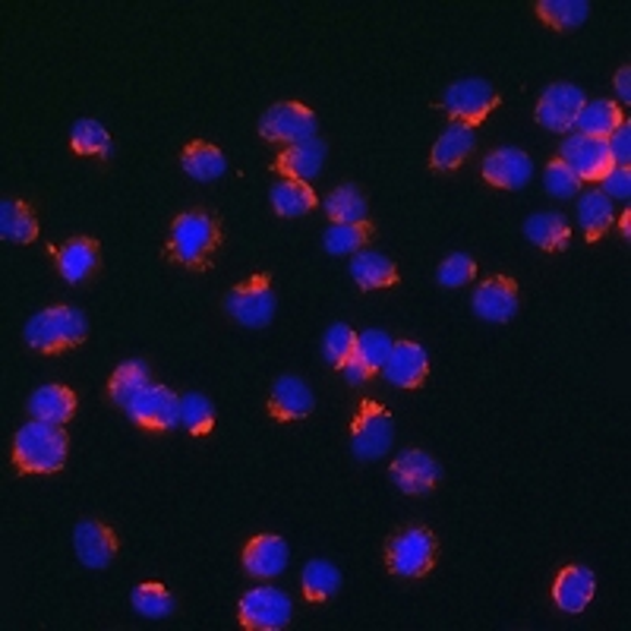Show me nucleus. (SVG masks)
Wrapping results in <instances>:
<instances>
[{
	"label": "nucleus",
	"mask_w": 631,
	"mask_h": 631,
	"mask_svg": "<svg viewBox=\"0 0 631 631\" xmlns=\"http://www.w3.org/2000/svg\"><path fill=\"white\" fill-rule=\"evenodd\" d=\"M221 243V228L218 218L203 209H190L174 218L171 225V241H168V256L181 263L186 269H206Z\"/></svg>",
	"instance_id": "obj_1"
},
{
	"label": "nucleus",
	"mask_w": 631,
	"mask_h": 631,
	"mask_svg": "<svg viewBox=\"0 0 631 631\" xmlns=\"http://www.w3.org/2000/svg\"><path fill=\"white\" fill-rule=\"evenodd\" d=\"M66 433L58 423L32 421L13 439V464L23 474H54L66 464Z\"/></svg>",
	"instance_id": "obj_2"
},
{
	"label": "nucleus",
	"mask_w": 631,
	"mask_h": 631,
	"mask_svg": "<svg viewBox=\"0 0 631 631\" xmlns=\"http://www.w3.org/2000/svg\"><path fill=\"white\" fill-rule=\"evenodd\" d=\"M86 316L76 306H48L38 316H32L26 326V341L38 354H61L86 338Z\"/></svg>",
	"instance_id": "obj_3"
},
{
	"label": "nucleus",
	"mask_w": 631,
	"mask_h": 631,
	"mask_svg": "<svg viewBox=\"0 0 631 631\" xmlns=\"http://www.w3.org/2000/svg\"><path fill=\"white\" fill-rule=\"evenodd\" d=\"M225 310L234 323H241L246 329H266L275 316V294H271L269 275H253L243 284H238L225 298Z\"/></svg>",
	"instance_id": "obj_4"
},
{
	"label": "nucleus",
	"mask_w": 631,
	"mask_h": 631,
	"mask_svg": "<svg viewBox=\"0 0 631 631\" xmlns=\"http://www.w3.org/2000/svg\"><path fill=\"white\" fill-rule=\"evenodd\" d=\"M389 569L401 578H423L436 562V537L426 527H404L386 549Z\"/></svg>",
	"instance_id": "obj_5"
},
{
	"label": "nucleus",
	"mask_w": 631,
	"mask_h": 631,
	"mask_svg": "<svg viewBox=\"0 0 631 631\" xmlns=\"http://www.w3.org/2000/svg\"><path fill=\"white\" fill-rule=\"evenodd\" d=\"M351 442H354V454L363 461H376L389 454L395 442V423L389 411L376 401H363L351 426Z\"/></svg>",
	"instance_id": "obj_6"
},
{
	"label": "nucleus",
	"mask_w": 631,
	"mask_h": 631,
	"mask_svg": "<svg viewBox=\"0 0 631 631\" xmlns=\"http://www.w3.org/2000/svg\"><path fill=\"white\" fill-rule=\"evenodd\" d=\"M294 603L278 587H256L243 594L241 626L250 631H278L291 626Z\"/></svg>",
	"instance_id": "obj_7"
},
{
	"label": "nucleus",
	"mask_w": 631,
	"mask_h": 631,
	"mask_svg": "<svg viewBox=\"0 0 631 631\" xmlns=\"http://www.w3.org/2000/svg\"><path fill=\"white\" fill-rule=\"evenodd\" d=\"M259 136L271 143H306L316 139V114L298 101H278L259 121Z\"/></svg>",
	"instance_id": "obj_8"
},
{
	"label": "nucleus",
	"mask_w": 631,
	"mask_h": 631,
	"mask_svg": "<svg viewBox=\"0 0 631 631\" xmlns=\"http://www.w3.org/2000/svg\"><path fill=\"white\" fill-rule=\"evenodd\" d=\"M442 108L451 114L454 123H468L477 126L486 121V114H493V108H499V95L486 83V80H461L446 92Z\"/></svg>",
	"instance_id": "obj_9"
},
{
	"label": "nucleus",
	"mask_w": 631,
	"mask_h": 631,
	"mask_svg": "<svg viewBox=\"0 0 631 631\" xmlns=\"http://www.w3.org/2000/svg\"><path fill=\"white\" fill-rule=\"evenodd\" d=\"M562 161L574 171L578 181H603L616 168L606 139H591L581 133H574L562 143Z\"/></svg>",
	"instance_id": "obj_10"
},
{
	"label": "nucleus",
	"mask_w": 631,
	"mask_h": 631,
	"mask_svg": "<svg viewBox=\"0 0 631 631\" xmlns=\"http://www.w3.org/2000/svg\"><path fill=\"white\" fill-rule=\"evenodd\" d=\"M126 414L146 429H171L181 423V398L165 386H146L130 401Z\"/></svg>",
	"instance_id": "obj_11"
},
{
	"label": "nucleus",
	"mask_w": 631,
	"mask_h": 631,
	"mask_svg": "<svg viewBox=\"0 0 631 631\" xmlns=\"http://www.w3.org/2000/svg\"><path fill=\"white\" fill-rule=\"evenodd\" d=\"M439 477H442V468L429 451L408 449L391 461V483L408 496L429 493L439 483Z\"/></svg>",
	"instance_id": "obj_12"
},
{
	"label": "nucleus",
	"mask_w": 631,
	"mask_h": 631,
	"mask_svg": "<svg viewBox=\"0 0 631 631\" xmlns=\"http://www.w3.org/2000/svg\"><path fill=\"white\" fill-rule=\"evenodd\" d=\"M581 108H584V92L571 83H556L543 92L541 105H537V123H543L553 133H569Z\"/></svg>",
	"instance_id": "obj_13"
},
{
	"label": "nucleus",
	"mask_w": 631,
	"mask_h": 631,
	"mask_svg": "<svg viewBox=\"0 0 631 631\" xmlns=\"http://www.w3.org/2000/svg\"><path fill=\"white\" fill-rule=\"evenodd\" d=\"M73 546H76V556L86 569H108V562L118 556V537L111 527H105L101 521L86 518L76 524L73 531Z\"/></svg>",
	"instance_id": "obj_14"
},
{
	"label": "nucleus",
	"mask_w": 631,
	"mask_h": 631,
	"mask_svg": "<svg viewBox=\"0 0 631 631\" xmlns=\"http://www.w3.org/2000/svg\"><path fill=\"white\" fill-rule=\"evenodd\" d=\"M534 178V161L527 158V151L521 149H496L486 155L483 161V181L499 186V190H518Z\"/></svg>",
	"instance_id": "obj_15"
},
{
	"label": "nucleus",
	"mask_w": 631,
	"mask_h": 631,
	"mask_svg": "<svg viewBox=\"0 0 631 631\" xmlns=\"http://www.w3.org/2000/svg\"><path fill=\"white\" fill-rule=\"evenodd\" d=\"M386 376L398 389H421L429 373V361L417 341H395L389 361H386Z\"/></svg>",
	"instance_id": "obj_16"
},
{
	"label": "nucleus",
	"mask_w": 631,
	"mask_h": 631,
	"mask_svg": "<svg viewBox=\"0 0 631 631\" xmlns=\"http://www.w3.org/2000/svg\"><path fill=\"white\" fill-rule=\"evenodd\" d=\"M474 313L486 323H509L518 313V284L506 275H493L474 291Z\"/></svg>",
	"instance_id": "obj_17"
},
{
	"label": "nucleus",
	"mask_w": 631,
	"mask_h": 631,
	"mask_svg": "<svg viewBox=\"0 0 631 631\" xmlns=\"http://www.w3.org/2000/svg\"><path fill=\"white\" fill-rule=\"evenodd\" d=\"M316 408L313 391L303 383L301 376H281L275 379L269 395V414L275 421H303Z\"/></svg>",
	"instance_id": "obj_18"
},
{
	"label": "nucleus",
	"mask_w": 631,
	"mask_h": 631,
	"mask_svg": "<svg viewBox=\"0 0 631 631\" xmlns=\"http://www.w3.org/2000/svg\"><path fill=\"white\" fill-rule=\"evenodd\" d=\"M594 594H597V578H594V571L584 569V566L562 569L559 578H556V584H553V600L566 612L587 609V603L594 600Z\"/></svg>",
	"instance_id": "obj_19"
},
{
	"label": "nucleus",
	"mask_w": 631,
	"mask_h": 631,
	"mask_svg": "<svg viewBox=\"0 0 631 631\" xmlns=\"http://www.w3.org/2000/svg\"><path fill=\"white\" fill-rule=\"evenodd\" d=\"M288 566V543L275 534H259L243 549V569L253 578H275Z\"/></svg>",
	"instance_id": "obj_20"
},
{
	"label": "nucleus",
	"mask_w": 631,
	"mask_h": 631,
	"mask_svg": "<svg viewBox=\"0 0 631 631\" xmlns=\"http://www.w3.org/2000/svg\"><path fill=\"white\" fill-rule=\"evenodd\" d=\"M474 146H477L474 126L451 121L449 130L436 139L433 155H429V165H433L436 171H458V168L464 165V158L474 151Z\"/></svg>",
	"instance_id": "obj_21"
},
{
	"label": "nucleus",
	"mask_w": 631,
	"mask_h": 631,
	"mask_svg": "<svg viewBox=\"0 0 631 631\" xmlns=\"http://www.w3.org/2000/svg\"><path fill=\"white\" fill-rule=\"evenodd\" d=\"M323 161H326V143L323 139H306V143H298V146L281 151L275 158V168L291 181L306 183L310 178H319Z\"/></svg>",
	"instance_id": "obj_22"
},
{
	"label": "nucleus",
	"mask_w": 631,
	"mask_h": 631,
	"mask_svg": "<svg viewBox=\"0 0 631 631\" xmlns=\"http://www.w3.org/2000/svg\"><path fill=\"white\" fill-rule=\"evenodd\" d=\"M98 269V241L92 238H73L58 250V271L63 275V281L80 284L92 278Z\"/></svg>",
	"instance_id": "obj_23"
},
{
	"label": "nucleus",
	"mask_w": 631,
	"mask_h": 631,
	"mask_svg": "<svg viewBox=\"0 0 631 631\" xmlns=\"http://www.w3.org/2000/svg\"><path fill=\"white\" fill-rule=\"evenodd\" d=\"M29 411L35 421L45 423H66L76 414V395L66 386H41L29 398Z\"/></svg>",
	"instance_id": "obj_24"
},
{
	"label": "nucleus",
	"mask_w": 631,
	"mask_h": 631,
	"mask_svg": "<svg viewBox=\"0 0 631 631\" xmlns=\"http://www.w3.org/2000/svg\"><path fill=\"white\" fill-rule=\"evenodd\" d=\"M524 234H527V241L534 243V246L549 250V253L566 250L571 241L569 221L559 211H537V215H531L527 225H524Z\"/></svg>",
	"instance_id": "obj_25"
},
{
	"label": "nucleus",
	"mask_w": 631,
	"mask_h": 631,
	"mask_svg": "<svg viewBox=\"0 0 631 631\" xmlns=\"http://www.w3.org/2000/svg\"><path fill=\"white\" fill-rule=\"evenodd\" d=\"M351 275L363 291H383L398 284V266L383 253H357L351 259Z\"/></svg>",
	"instance_id": "obj_26"
},
{
	"label": "nucleus",
	"mask_w": 631,
	"mask_h": 631,
	"mask_svg": "<svg viewBox=\"0 0 631 631\" xmlns=\"http://www.w3.org/2000/svg\"><path fill=\"white\" fill-rule=\"evenodd\" d=\"M622 111L619 105L606 101V98H597V101H584L581 114L574 126L581 130V136H591V139H609L619 126H622Z\"/></svg>",
	"instance_id": "obj_27"
},
{
	"label": "nucleus",
	"mask_w": 631,
	"mask_h": 631,
	"mask_svg": "<svg viewBox=\"0 0 631 631\" xmlns=\"http://www.w3.org/2000/svg\"><path fill=\"white\" fill-rule=\"evenodd\" d=\"M271 209L281 218H301L306 211L316 209V193L310 190V183L284 178L271 186Z\"/></svg>",
	"instance_id": "obj_28"
},
{
	"label": "nucleus",
	"mask_w": 631,
	"mask_h": 631,
	"mask_svg": "<svg viewBox=\"0 0 631 631\" xmlns=\"http://www.w3.org/2000/svg\"><path fill=\"white\" fill-rule=\"evenodd\" d=\"M578 218H581V228H584L587 241L594 243L600 241L603 234L612 228L616 211H612L609 196H603L600 190H587V193L578 199Z\"/></svg>",
	"instance_id": "obj_29"
},
{
	"label": "nucleus",
	"mask_w": 631,
	"mask_h": 631,
	"mask_svg": "<svg viewBox=\"0 0 631 631\" xmlns=\"http://www.w3.org/2000/svg\"><path fill=\"white\" fill-rule=\"evenodd\" d=\"M181 165L183 171L193 178V181H215V178H221L225 174V168H228V161H225V155L209 146V143H190L181 155Z\"/></svg>",
	"instance_id": "obj_30"
},
{
	"label": "nucleus",
	"mask_w": 631,
	"mask_h": 631,
	"mask_svg": "<svg viewBox=\"0 0 631 631\" xmlns=\"http://www.w3.org/2000/svg\"><path fill=\"white\" fill-rule=\"evenodd\" d=\"M0 234L10 243H32L38 241V218L32 215L26 203L7 199L0 206Z\"/></svg>",
	"instance_id": "obj_31"
},
{
	"label": "nucleus",
	"mask_w": 631,
	"mask_h": 631,
	"mask_svg": "<svg viewBox=\"0 0 631 631\" xmlns=\"http://www.w3.org/2000/svg\"><path fill=\"white\" fill-rule=\"evenodd\" d=\"M301 587L303 594H306V600H331V594L341 587V571L335 569L329 559H313V562H306V569H303Z\"/></svg>",
	"instance_id": "obj_32"
},
{
	"label": "nucleus",
	"mask_w": 631,
	"mask_h": 631,
	"mask_svg": "<svg viewBox=\"0 0 631 631\" xmlns=\"http://www.w3.org/2000/svg\"><path fill=\"white\" fill-rule=\"evenodd\" d=\"M591 13L587 0H541L537 3V16L553 29H578Z\"/></svg>",
	"instance_id": "obj_33"
},
{
	"label": "nucleus",
	"mask_w": 631,
	"mask_h": 631,
	"mask_svg": "<svg viewBox=\"0 0 631 631\" xmlns=\"http://www.w3.org/2000/svg\"><path fill=\"white\" fill-rule=\"evenodd\" d=\"M146 386H149L146 363L126 361L114 369V376H111V383H108V391H111V401H114V404L130 408V401L146 389Z\"/></svg>",
	"instance_id": "obj_34"
},
{
	"label": "nucleus",
	"mask_w": 631,
	"mask_h": 631,
	"mask_svg": "<svg viewBox=\"0 0 631 631\" xmlns=\"http://www.w3.org/2000/svg\"><path fill=\"white\" fill-rule=\"evenodd\" d=\"M326 211L335 225H357V221H366V199L354 183H344L329 193Z\"/></svg>",
	"instance_id": "obj_35"
},
{
	"label": "nucleus",
	"mask_w": 631,
	"mask_h": 631,
	"mask_svg": "<svg viewBox=\"0 0 631 631\" xmlns=\"http://www.w3.org/2000/svg\"><path fill=\"white\" fill-rule=\"evenodd\" d=\"M369 238H373V225L357 221V225H331L323 241L331 256H348V253H361V246Z\"/></svg>",
	"instance_id": "obj_36"
},
{
	"label": "nucleus",
	"mask_w": 631,
	"mask_h": 631,
	"mask_svg": "<svg viewBox=\"0 0 631 631\" xmlns=\"http://www.w3.org/2000/svg\"><path fill=\"white\" fill-rule=\"evenodd\" d=\"M70 143H73V149L80 151V155H98V158L111 155V133L98 121H92V118L73 123Z\"/></svg>",
	"instance_id": "obj_37"
},
{
	"label": "nucleus",
	"mask_w": 631,
	"mask_h": 631,
	"mask_svg": "<svg viewBox=\"0 0 631 631\" xmlns=\"http://www.w3.org/2000/svg\"><path fill=\"white\" fill-rule=\"evenodd\" d=\"M130 600H133V609L143 612L146 619H165L174 612V597L165 584H139L133 587Z\"/></svg>",
	"instance_id": "obj_38"
},
{
	"label": "nucleus",
	"mask_w": 631,
	"mask_h": 631,
	"mask_svg": "<svg viewBox=\"0 0 631 631\" xmlns=\"http://www.w3.org/2000/svg\"><path fill=\"white\" fill-rule=\"evenodd\" d=\"M181 423L193 433V436H206L215 426V408L206 395L199 391H190L181 398Z\"/></svg>",
	"instance_id": "obj_39"
},
{
	"label": "nucleus",
	"mask_w": 631,
	"mask_h": 631,
	"mask_svg": "<svg viewBox=\"0 0 631 631\" xmlns=\"http://www.w3.org/2000/svg\"><path fill=\"white\" fill-rule=\"evenodd\" d=\"M354 351H357V335L351 326H344V323H338V326H331L326 331V341H323V354H326V361L335 363L338 369L344 366V363L354 357Z\"/></svg>",
	"instance_id": "obj_40"
},
{
	"label": "nucleus",
	"mask_w": 631,
	"mask_h": 631,
	"mask_svg": "<svg viewBox=\"0 0 631 631\" xmlns=\"http://www.w3.org/2000/svg\"><path fill=\"white\" fill-rule=\"evenodd\" d=\"M354 354L376 373L379 366H386V361H389L391 338L383 329L363 331V335H357V351Z\"/></svg>",
	"instance_id": "obj_41"
},
{
	"label": "nucleus",
	"mask_w": 631,
	"mask_h": 631,
	"mask_svg": "<svg viewBox=\"0 0 631 631\" xmlns=\"http://www.w3.org/2000/svg\"><path fill=\"white\" fill-rule=\"evenodd\" d=\"M474 275H477V266H474V259L468 253H451L449 259L439 266V271H436L439 284H446V288H464Z\"/></svg>",
	"instance_id": "obj_42"
},
{
	"label": "nucleus",
	"mask_w": 631,
	"mask_h": 631,
	"mask_svg": "<svg viewBox=\"0 0 631 631\" xmlns=\"http://www.w3.org/2000/svg\"><path fill=\"white\" fill-rule=\"evenodd\" d=\"M578 186H581V181L574 178V171H571L562 158L549 161V168H546V190H549L556 199H571V196L578 193Z\"/></svg>",
	"instance_id": "obj_43"
},
{
	"label": "nucleus",
	"mask_w": 631,
	"mask_h": 631,
	"mask_svg": "<svg viewBox=\"0 0 631 631\" xmlns=\"http://www.w3.org/2000/svg\"><path fill=\"white\" fill-rule=\"evenodd\" d=\"M603 196H612V199H629L631 196V171L629 168H612L606 178H603Z\"/></svg>",
	"instance_id": "obj_44"
},
{
	"label": "nucleus",
	"mask_w": 631,
	"mask_h": 631,
	"mask_svg": "<svg viewBox=\"0 0 631 631\" xmlns=\"http://www.w3.org/2000/svg\"><path fill=\"white\" fill-rule=\"evenodd\" d=\"M631 130L629 123H622L609 139H606V146H609V155H612V161L619 165V168H629V158H631V143H629Z\"/></svg>",
	"instance_id": "obj_45"
},
{
	"label": "nucleus",
	"mask_w": 631,
	"mask_h": 631,
	"mask_svg": "<svg viewBox=\"0 0 631 631\" xmlns=\"http://www.w3.org/2000/svg\"><path fill=\"white\" fill-rule=\"evenodd\" d=\"M341 373H344V379H348L351 386H361V383H366V379L373 376V369H369V366H366L357 354L341 366Z\"/></svg>",
	"instance_id": "obj_46"
},
{
	"label": "nucleus",
	"mask_w": 631,
	"mask_h": 631,
	"mask_svg": "<svg viewBox=\"0 0 631 631\" xmlns=\"http://www.w3.org/2000/svg\"><path fill=\"white\" fill-rule=\"evenodd\" d=\"M629 80H631V70L629 66H622V70H619V76H616V89H619V95H622V101H629L631 98Z\"/></svg>",
	"instance_id": "obj_47"
},
{
	"label": "nucleus",
	"mask_w": 631,
	"mask_h": 631,
	"mask_svg": "<svg viewBox=\"0 0 631 631\" xmlns=\"http://www.w3.org/2000/svg\"><path fill=\"white\" fill-rule=\"evenodd\" d=\"M631 211H626V215H622V234H626V238H631V218H629Z\"/></svg>",
	"instance_id": "obj_48"
}]
</instances>
